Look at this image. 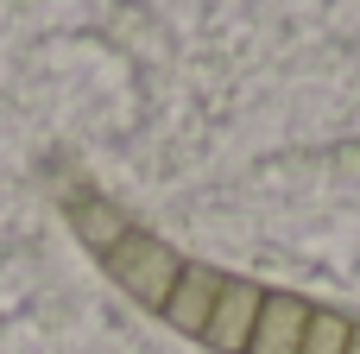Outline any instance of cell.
<instances>
[{
    "instance_id": "1",
    "label": "cell",
    "mask_w": 360,
    "mask_h": 354,
    "mask_svg": "<svg viewBox=\"0 0 360 354\" xmlns=\"http://www.w3.org/2000/svg\"><path fill=\"white\" fill-rule=\"evenodd\" d=\"M108 260V272H114V285L127 291V298H139L146 310H158L165 317V304H171V291H177V279H184V260L165 247V241H152V234H127L114 253H101Z\"/></svg>"
},
{
    "instance_id": "2",
    "label": "cell",
    "mask_w": 360,
    "mask_h": 354,
    "mask_svg": "<svg viewBox=\"0 0 360 354\" xmlns=\"http://www.w3.org/2000/svg\"><path fill=\"white\" fill-rule=\"evenodd\" d=\"M259 304H266V291L253 279H221V298H215V317H209L202 342L215 354H247L253 323H259Z\"/></svg>"
},
{
    "instance_id": "3",
    "label": "cell",
    "mask_w": 360,
    "mask_h": 354,
    "mask_svg": "<svg viewBox=\"0 0 360 354\" xmlns=\"http://www.w3.org/2000/svg\"><path fill=\"white\" fill-rule=\"evenodd\" d=\"M304 329H310V304L291 298V291H266L247 354H297L304 348Z\"/></svg>"
},
{
    "instance_id": "4",
    "label": "cell",
    "mask_w": 360,
    "mask_h": 354,
    "mask_svg": "<svg viewBox=\"0 0 360 354\" xmlns=\"http://www.w3.org/2000/svg\"><path fill=\"white\" fill-rule=\"evenodd\" d=\"M215 298H221V272L184 266V279H177V291H171V304H165V323L184 329V336H202L209 317H215Z\"/></svg>"
},
{
    "instance_id": "5",
    "label": "cell",
    "mask_w": 360,
    "mask_h": 354,
    "mask_svg": "<svg viewBox=\"0 0 360 354\" xmlns=\"http://www.w3.org/2000/svg\"><path fill=\"white\" fill-rule=\"evenodd\" d=\"M76 234H82L95 253H114V247H120L133 228H127V222H120L108 203H95V196H89V203H76Z\"/></svg>"
},
{
    "instance_id": "6",
    "label": "cell",
    "mask_w": 360,
    "mask_h": 354,
    "mask_svg": "<svg viewBox=\"0 0 360 354\" xmlns=\"http://www.w3.org/2000/svg\"><path fill=\"white\" fill-rule=\"evenodd\" d=\"M348 336H354V323L342 310H310V329H304L297 354H348Z\"/></svg>"
},
{
    "instance_id": "7",
    "label": "cell",
    "mask_w": 360,
    "mask_h": 354,
    "mask_svg": "<svg viewBox=\"0 0 360 354\" xmlns=\"http://www.w3.org/2000/svg\"><path fill=\"white\" fill-rule=\"evenodd\" d=\"M348 354H360V323H354V336H348Z\"/></svg>"
}]
</instances>
